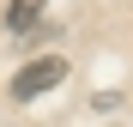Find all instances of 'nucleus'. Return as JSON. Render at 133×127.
Wrapping results in <instances>:
<instances>
[{
    "mask_svg": "<svg viewBox=\"0 0 133 127\" xmlns=\"http://www.w3.org/2000/svg\"><path fill=\"white\" fill-rule=\"evenodd\" d=\"M55 85H66V55H36V61H24V67L12 73V97L30 103L42 91H55Z\"/></svg>",
    "mask_w": 133,
    "mask_h": 127,
    "instance_id": "1",
    "label": "nucleus"
},
{
    "mask_svg": "<svg viewBox=\"0 0 133 127\" xmlns=\"http://www.w3.org/2000/svg\"><path fill=\"white\" fill-rule=\"evenodd\" d=\"M42 6H49V0H12V6H6V30H30L42 18Z\"/></svg>",
    "mask_w": 133,
    "mask_h": 127,
    "instance_id": "2",
    "label": "nucleus"
}]
</instances>
